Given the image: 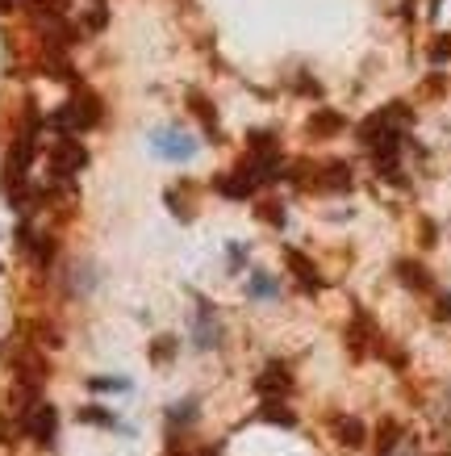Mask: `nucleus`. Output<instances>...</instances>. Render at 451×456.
<instances>
[{
    "label": "nucleus",
    "mask_w": 451,
    "mask_h": 456,
    "mask_svg": "<svg viewBox=\"0 0 451 456\" xmlns=\"http://www.w3.org/2000/svg\"><path fill=\"white\" fill-rule=\"evenodd\" d=\"M251 293H259V297H272V293H276V285H272L268 276H251Z\"/></svg>",
    "instance_id": "nucleus-5"
},
{
    "label": "nucleus",
    "mask_w": 451,
    "mask_h": 456,
    "mask_svg": "<svg viewBox=\"0 0 451 456\" xmlns=\"http://www.w3.org/2000/svg\"><path fill=\"white\" fill-rule=\"evenodd\" d=\"M338 435H343V444H364V427L356 419H338Z\"/></svg>",
    "instance_id": "nucleus-4"
},
{
    "label": "nucleus",
    "mask_w": 451,
    "mask_h": 456,
    "mask_svg": "<svg viewBox=\"0 0 451 456\" xmlns=\"http://www.w3.org/2000/svg\"><path fill=\"white\" fill-rule=\"evenodd\" d=\"M34 435H38V439L55 435V411H50V406H42V411L34 415Z\"/></svg>",
    "instance_id": "nucleus-3"
},
{
    "label": "nucleus",
    "mask_w": 451,
    "mask_h": 456,
    "mask_svg": "<svg viewBox=\"0 0 451 456\" xmlns=\"http://www.w3.org/2000/svg\"><path fill=\"white\" fill-rule=\"evenodd\" d=\"M150 146H155L163 160H188L192 151H196L192 134H184V130H172V126H167V130H155V134H150Z\"/></svg>",
    "instance_id": "nucleus-1"
},
{
    "label": "nucleus",
    "mask_w": 451,
    "mask_h": 456,
    "mask_svg": "<svg viewBox=\"0 0 451 456\" xmlns=\"http://www.w3.org/2000/svg\"><path fill=\"white\" fill-rule=\"evenodd\" d=\"M84 164V151L76 146V142H63L59 151H55V168L59 172H71V168H80Z\"/></svg>",
    "instance_id": "nucleus-2"
}]
</instances>
